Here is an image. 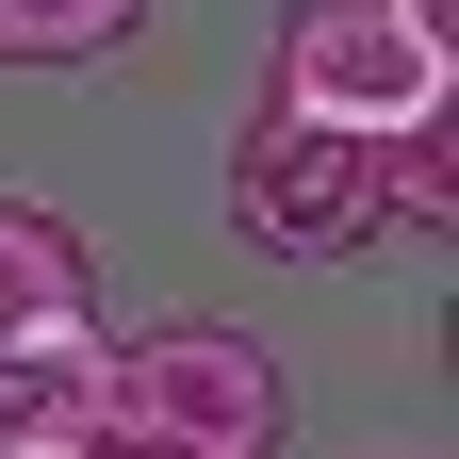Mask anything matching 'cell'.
<instances>
[{"instance_id":"6da1fadb","label":"cell","mask_w":459,"mask_h":459,"mask_svg":"<svg viewBox=\"0 0 459 459\" xmlns=\"http://www.w3.org/2000/svg\"><path fill=\"white\" fill-rule=\"evenodd\" d=\"M459 213V148H361V132H312V115H247L230 132V230L263 263H361L394 230H443Z\"/></svg>"},{"instance_id":"7a4b0ae2","label":"cell","mask_w":459,"mask_h":459,"mask_svg":"<svg viewBox=\"0 0 459 459\" xmlns=\"http://www.w3.org/2000/svg\"><path fill=\"white\" fill-rule=\"evenodd\" d=\"M263 99L312 132H361V148H427V132H459V33H443V0H296Z\"/></svg>"},{"instance_id":"3957f363","label":"cell","mask_w":459,"mask_h":459,"mask_svg":"<svg viewBox=\"0 0 459 459\" xmlns=\"http://www.w3.org/2000/svg\"><path fill=\"white\" fill-rule=\"evenodd\" d=\"M99 427H164V443H213V459H263L279 443V361L230 312H164L132 344H99Z\"/></svg>"},{"instance_id":"277c9868","label":"cell","mask_w":459,"mask_h":459,"mask_svg":"<svg viewBox=\"0 0 459 459\" xmlns=\"http://www.w3.org/2000/svg\"><path fill=\"white\" fill-rule=\"evenodd\" d=\"M82 312H99L82 230L33 213V197H0V344H49V328H82Z\"/></svg>"},{"instance_id":"5b68a950","label":"cell","mask_w":459,"mask_h":459,"mask_svg":"<svg viewBox=\"0 0 459 459\" xmlns=\"http://www.w3.org/2000/svg\"><path fill=\"white\" fill-rule=\"evenodd\" d=\"M99 411V328H49V344H0V459H66Z\"/></svg>"},{"instance_id":"8992f818","label":"cell","mask_w":459,"mask_h":459,"mask_svg":"<svg viewBox=\"0 0 459 459\" xmlns=\"http://www.w3.org/2000/svg\"><path fill=\"white\" fill-rule=\"evenodd\" d=\"M148 0H0V66H99V49H132Z\"/></svg>"},{"instance_id":"52a82bcc","label":"cell","mask_w":459,"mask_h":459,"mask_svg":"<svg viewBox=\"0 0 459 459\" xmlns=\"http://www.w3.org/2000/svg\"><path fill=\"white\" fill-rule=\"evenodd\" d=\"M66 459H213V443H164V427H99V411H82V443H66Z\"/></svg>"}]
</instances>
